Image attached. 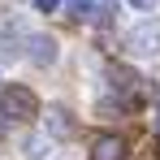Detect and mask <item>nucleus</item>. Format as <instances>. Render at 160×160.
<instances>
[{
	"label": "nucleus",
	"mask_w": 160,
	"mask_h": 160,
	"mask_svg": "<svg viewBox=\"0 0 160 160\" xmlns=\"http://www.w3.org/2000/svg\"><path fill=\"white\" fill-rule=\"evenodd\" d=\"M134 56H156L160 52V22H138V26L126 35Z\"/></svg>",
	"instance_id": "nucleus-2"
},
{
	"label": "nucleus",
	"mask_w": 160,
	"mask_h": 160,
	"mask_svg": "<svg viewBox=\"0 0 160 160\" xmlns=\"http://www.w3.org/2000/svg\"><path fill=\"white\" fill-rule=\"evenodd\" d=\"M130 4H134V9H143V13H147V9H156L160 0H130Z\"/></svg>",
	"instance_id": "nucleus-10"
},
{
	"label": "nucleus",
	"mask_w": 160,
	"mask_h": 160,
	"mask_svg": "<svg viewBox=\"0 0 160 160\" xmlns=\"http://www.w3.org/2000/svg\"><path fill=\"white\" fill-rule=\"evenodd\" d=\"M156 130H160V108H156Z\"/></svg>",
	"instance_id": "nucleus-11"
},
{
	"label": "nucleus",
	"mask_w": 160,
	"mask_h": 160,
	"mask_svg": "<svg viewBox=\"0 0 160 160\" xmlns=\"http://www.w3.org/2000/svg\"><path fill=\"white\" fill-rule=\"evenodd\" d=\"M26 56L35 61V65H52L56 56H61V48H56L52 35H30L26 39Z\"/></svg>",
	"instance_id": "nucleus-3"
},
{
	"label": "nucleus",
	"mask_w": 160,
	"mask_h": 160,
	"mask_svg": "<svg viewBox=\"0 0 160 160\" xmlns=\"http://www.w3.org/2000/svg\"><path fill=\"white\" fill-rule=\"evenodd\" d=\"M4 117H9V121L39 117V95H35L30 87H9V91H4Z\"/></svg>",
	"instance_id": "nucleus-1"
},
{
	"label": "nucleus",
	"mask_w": 160,
	"mask_h": 160,
	"mask_svg": "<svg viewBox=\"0 0 160 160\" xmlns=\"http://www.w3.org/2000/svg\"><path fill=\"white\" fill-rule=\"evenodd\" d=\"M35 9H39V13H56V9H61V0H35Z\"/></svg>",
	"instance_id": "nucleus-9"
},
{
	"label": "nucleus",
	"mask_w": 160,
	"mask_h": 160,
	"mask_svg": "<svg viewBox=\"0 0 160 160\" xmlns=\"http://www.w3.org/2000/svg\"><path fill=\"white\" fill-rule=\"evenodd\" d=\"M22 156L26 160H48L52 156V134H26L22 138Z\"/></svg>",
	"instance_id": "nucleus-6"
},
{
	"label": "nucleus",
	"mask_w": 160,
	"mask_h": 160,
	"mask_svg": "<svg viewBox=\"0 0 160 160\" xmlns=\"http://www.w3.org/2000/svg\"><path fill=\"white\" fill-rule=\"evenodd\" d=\"M134 78H138L134 69H112V74H108V82H112V91H130V87H134Z\"/></svg>",
	"instance_id": "nucleus-8"
},
{
	"label": "nucleus",
	"mask_w": 160,
	"mask_h": 160,
	"mask_svg": "<svg viewBox=\"0 0 160 160\" xmlns=\"http://www.w3.org/2000/svg\"><path fill=\"white\" fill-rule=\"evenodd\" d=\"M74 130H78V126H74V112H65V108H48V112H43V134L69 138Z\"/></svg>",
	"instance_id": "nucleus-4"
},
{
	"label": "nucleus",
	"mask_w": 160,
	"mask_h": 160,
	"mask_svg": "<svg viewBox=\"0 0 160 160\" xmlns=\"http://www.w3.org/2000/svg\"><path fill=\"white\" fill-rule=\"evenodd\" d=\"M69 13H74V18H95V22H104V18H108V13L95 9V0H69Z\"/></svg>",
	"instance_id": "nucleus-7"
},
{
	"label": "nucleus",
	"mask_w": 160,
	"mask_h": 160,
	"mask_svg": "<svg viewBox=\"0 0 160 160\" xmlns=\"http://www.w3.org/2000/svg\"><path fill=\"white\" fill-rule=\"evenodd\" d=\"M121 156H126V143L117 134H100L91 143V160H121Z\"/></svg>",
	"instance_id": "nucleus-5"
}]
</instances>
